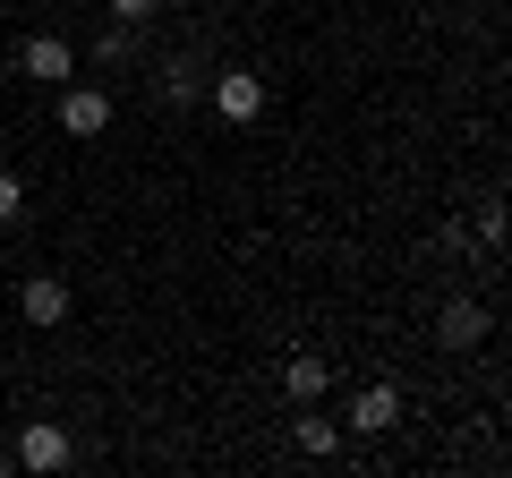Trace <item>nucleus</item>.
Returning a JSON list of instances; mask_svg holds the SVG:
<instances>
[{"label":"nucleus","mask_w":512,"mask_h":478,"mask_svg":"<svg viewBox=\"0 0 512 478\" xmlns=\"http://www.w3.org/2000/svg\"><path fill=\"white\" fill-rule=\"evenodd\" d=\"M60 129L69 137H103L111 129V94L86 86V77H69V86H60Z\"/></svg>","instance_id":"1"},{"label":"nucleus","mask_w":512,"mask_h":478,"mask_svg":"<svg viewBox=\"0 0 512 478\" xmlns=\"http://www.w3.org/2000/svg\"><path fill=\"white\" fill-rule=\"evenodd\" d=\"M214 111L248 129L256 111H265V77H256V69H214Z\"/></svg>","instance_id":"2"},{"label":"nucleus","mask_w":512,"mask_h":478,"mask_svg":"<svg viewBox=\"0 0 512 478\" xmlns=\"http://www.w3.org/2000/svg\"><path fill=\"white\" fill-rule=\"evenodd\" d=\"M18 60H26V77H43V86H69V77H77V52L60 35H26Z\"/></svg>","instance_id":"3"},{"label":"nucleus","mask_w":512,"mask_h":478,"mask_svg":"<svg viewBox=\"0 0 512 478\" xmlns=\"http://www.w3.org/2000/svg\"><path fill=\"white\" fill-rule=\"evenodd\" d=\"M350 427H359V436H393V427H402V393H393V385H367L359 402H350Z\"/></svg>","instance_id":"4"},{"label":"nucleus","mask_w":512,"mask_h":478,"mask_svg":"<svg viewBox=\"0 0 512 478\" xmlns=\"http://www.w3.org/2000/svg\"><path fill=\"white\" fill-rule=\"evenodd\" d=\"M18 461H26V470H60V461H69V427H60V419H35V427L18 436Z\"/></svg>","instance_id":"5"},{"label":"nucleus","mask_w":512,"mask_h":478,"mask_svg":"<svg viewBox=\"0 0 512 478\" xmlns=\"http://www.w3.org/2000/svg\"><path fill=\"white\" fill-rule=\"evenodd\" d=\"M436 333H444V350H470V342H487V308H478V299H444Z\"/></svg>","instance_id":"6"},{"label":"nucleus","mask_w":512,"mask_h":478,"mask_svg":"<svg viewBox=\"0 0 512 478\" xmlns=\"http://www.w3.org/2000/svg\"><path fill=\"white\" fill-rule=\"evenodd\" d=\"M282 385H291V402H316V393L333 385V359H325V350H291V368H282Z\"/></svg>","instance_id":"7"},{"label":"nucleus","mask_w":512,"mask_h":478,"mask_svg":"<svg viewBox=\"0 0 512 478\" xmlns=\"http://www.w3.org/2000/svg\"><path fill=\"white\" fill-rule=\"evenodd\" d=\"M18 308H26V325H60V316H69V282L35 274V282L18 291Z\"/></svg>","instance_id":"8"},{"label":"nucleus","mask_w":512,"mask_h":478,"mask_svg":"<svg viewBox=\"0 0 512 478\" xmlns=\"http://www.w3.org/2000/svg\"><path fill=\"white\" fill-rule=\"evenodd\" d=\"M197 86H205V69H197V60H171V69H163V103H197Z\"/></svg>","instance_id":"9"},{"label":"nucleus","mask_w":512,"mask_h":478,"mask_svg":"<svg viewBox=\"0 0 512 478\" xmlns=\"http://www.w3.org/2000/svg\"><path fill=\"white\" fill-rule=\"evenodd\" d=\"M299 453L333 461V453H342V427H333V419H299Z\"/></svg>","instance_id":"10"},{"label":"nucleus","mask_w":512,"mask_h":478,"mask_svg":"<svg viewBox=\"0 0 512 478\" xmlns=\"http://www.w3.org/2000/svg\"><path fill=\"white\" fill-rule=\"evenodd\" d=\"M120 60H128V26H120V18H111V26H103V35H94V69H120Z\"/></svg>","instance_id":"11"},{"label":"nucleus","mask_w":512,"mask_h":478,"mask_svg":"<svg viewBox=\"0 0 512 478\" xmlns=\"http://www.w3.org/2000/svg\"><path fill=\"white\" fill-rule=\"evenodd\" d=\"M26 214V180H18V171H0V222H18Z\"/></svg>","instance_id":"12"},{"label":"nucleus","mask_w":512,"mask_h":478,"mask_svg":"<svg viewBox=\"0 0 512 478\" xmlns=\"http://www.w3.org/2000/svg\"><path fill=\"white\" fill-rule=\"evenodd\" d=\"M154 9H163V0H111V18H120V26H146Z\"/></svg>","instance_id":"13"},{"label":"nucleus","mask_w":512,"mask_h":478,"mask_svg":"<svg viewBox=\"0 0 512 478\" xmlns=\"http://www.w3.org/2000/svg\"><path fill=\"white\" fill-rule=\"evenodd\" d=\"M0 9H9V0H0Z\"/></svg>","instance_id":"14"}]
</instances>
